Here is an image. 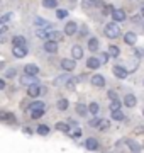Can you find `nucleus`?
<instances>
[{
	"mask_svg": "<svg viewBox=\"0 0 144 153\" xmlns=\"http://www.w3.org/2000/svg\"><path fill=\"white\" fill-rule=\"evenodd\" d=\"M104 31H105V36L107 38H110V39H115V38L120 36V27L117 26L115 22H109Z\"/></svg>",
	"mask_w": 144,
	"mask_h": 153,
	"instance_id": "1",
	"label": "nucleus"
},
{
	"mask_svg": "<svg viewBox=\"0 0 144 153\" xmlns=\"http://www.w3.org/2000/svg\"><path fill=\"white\" fill-rule=\"evenodd\" d=\"M41 92H43V90H41V85H39L37 82H36V83H31V85L27 87L29 97H37V95H39Z\"/></svg>",
	"mask_w": 144,
	"mask_h": 153,
	"instance_id": "2",
	"label": "nucleus"
},
{
	"mask_svg": "<svg viewBox=\"0 0 144 153\" xmlns=\"http://www.w3.org/2000/svg\"><path fill=\"white\" fill-rule=\"evenodd\" d=\"M12 53H14L15 58H24V56L27 55V46H14Z\"/></svg>",
	"mask_w": 144,
	"mask_h": 153,
	"instance_id": "3",
	"label": "nucleus"
},
{
	"mask_svg": "<svg viewBox=\"0 0 144 153\" xmlns=\"http://www.w3.org/2000/svg\"><path fill=\"white\" fill-rule=\"evenodd\" d=\"M112 19L115 22H124L126 21V12L122 10V9H114L112 12Z\"/></svg>",
	"mask_w": 144,
	"mask_h": 153,
	"instance_id": "4",
	"label": "nucleus"
},
{
	"mask_svg": "<svg viewBox=\"0 0 144 153\" xmlns=\"http://www.w3.org/2000/svg\"><path fill=\"white\" fill-rule=\"evenodd\" d=\"M36 76L37 75H29V73H26V75L21 76V83H22L24 87H29L31 83H36Z\"/></svg>",
	"mask_w": 144,
	"mask_h": 153,
	"instance_id": "5",
	"label": "nucleus"
},
{
	"mask_svg": "<svg viewBox=\"0 0 144 153\" xmlns=\"http://www.w3.org/2000/svg\"><path fill=\"white\" fill-rule=\"evenodd\" d=\"M44 49L48 53H56L58 51V41H53V39H48L44 43Z\"/></svg>",
	"mask_w": 144,
	"mask_h": 153,
	"instance_id": "6",
	"label": "nucleus"
},
{
	"mask_svg": "<svg viewBox=\"0 0 144 153\" xmlns=\"http://www.w3.org/2000/svg\"><path fill=\"white\" fill-rule=\"evenodd\" d=\"M78 31V26L75 24L73 21L66 22V26H65V34H68V36H73V34H76Z\"/></svg>",
	"mask_w": 144,
	"mask_h": 153,
	"instance_id": "7",
	"label": "nucleus"
},
{
	"mask_svg": "<svg viewBox=\"0 0 144 153\" xmlns=\"http://www.w3.org/2000/svg\"><path fill=\"white\" fill-rule=\"evenodd\" d=\"M92 85L97 87V88L104 87V85H105V78H104L102 75H93L92 76Z\"/></svg>",
	"mask_w": 144,
	"mask_h": 153,
	"instance_id": "8",
	"label": "nucleus"
},
{
	"mask_svg": "<svg viewBox=\"0 0 144 153\" xmlns=\"http://www.w3.org/2000/svg\"><path fill=\"white\" fill-rule=\"evenodd\" d=\"M75 66H76V63H75V60H63L61 61V68L66 71H73L75 70Z\"/></svg>",
	"mask_w": 144,
	"mask_h": 153,
	"instance_id": "9",
	"label": "nucleus"
},
{
	"mask_svg": "<svg viewBox=\"0 0 144 153\" xmlns=\"http://www.w3.org/2000/svg\"><path fill=\"white\" fill-rule=\"evenodd\" d=\"M100 65H102L100 58H95V56H92V58H88V60H87V66H88V68H92V70H97Z\"/></svg>",
	"mask_w": 144,
	"mask_h": 153,
	"instance_id": "10",
	"label": "nucleus"
},
{
	"mask_svg": "<svg viewBox=\"0 0 144 153\" xmlns=\"http://www.w3.org/2000/svg\"><path fill=\"white\" fill-rule=\"evenodd\" d=\"M136 102H137V99H136V95H132V94H127V95L124 97V105H126V107H134Z\"/></svg>",
	"mask_w": 144,
	"mask_h": 153,
	"instance_id": "11",
	"label": "nucleus"
},
{
	"mask_svg": "<svg viewBox=\"0 0 144 153\" xmlns=\"http://www.w3.org/2000/svg\"><path fill=\"white\" fill-rule=\"evenodd\" d=\"M114 75L117 76V78H126V76H127V70H126V68H124V66H114Z\"/></svg>",
	"mask_w": 144,
	"mask_h": 153,
	"instance_id": "12",
	"label": "nucleus"
},
{
	"mask_svg": "<svg viewBox=\"0 0 144 153\" xmlns=\"http://www.w3.org/2000/svg\"><path fill=\"white\" fill-rule=\"evenodd\" d=\"M85 146H87V150H97L98 148V140L97 138H88L85 141Z\"/></svg>",
	"mask_w": 144,
	"mask_h": 153,
	"instance_id": "13",
	"label": "nucleus"
},
{
	"mask_svg": "<svg viewBox=\"0 0 144 153\" xmlns=\"http://www.w3.org/2000/svg\"><path fill=\"white\" fill-rule=\"evenodd\" d=\"M71 55H73L75 60H82V58H83V48H82V46H73Z\"/></svg>",
	"mask_w": 144,
	"mask_h": 153,
	"instance_id": "14",
	"label": "nucleus"
},
{
	"mask_svg": "<svg viewBox=\"0 0 144 153\" xmlns=\"http://www.w3.org/2000/svg\"><path fill=\"white\" fill-rule=\"evenodd\" d=\"M124 41L127 44H136V41H137V36H136V33H126V36H124Z\"/></svg>",
	"mask_w": 144,
	"mask_h": 153,
	"instance_id": "15",
	"label": "nucleus"
},
{
	"mask_svg": "<svg viewBox=\"0 0 144 153\" xmlns=\"http://www.w3.org/2000/svg\"><path fill=\"white\" fill-rule=\"evenodd\" d=\"M12 44H14V46H27V41H26V38H22V36H14Z\"/></svg>",
	"mask_w": 144,
	"mask_h": 153,
	"instance_id": "16",
	"label": "nucleus"
},
{
	"mask_svg": "<svg viewBox=\"0 0 144 153\" xmlns=\"http://www.w3.org/2000/svg\"><path fill=\"white\" fill-rule=\"evenodd\" d=\"M70 78H71V76L68 75V73H66V75H63V76H58V78L54 80V85H56V87H61L63 83H68V82H70Z\"/></svg>",
	"mask_w": 144,
	"mask_h": 153,
	"instance_id": "17",
	"label": "nucleus"
},
{
	"mask_svg": "<svg viewBox=\"0 0 144 153\" xmlns=\"http://www.w3.org/2000/svg\"><path fill=\"white\" fill-rule=\"evenodd\" d=\"M97 128H98L100 131H105V129H109V128H110V121H109V119H98Z\"/></svg>",
	"mask_w": 144,
	"mask_h": 153,
	"instance_id": "18",
	"label": "nucleus"
},
{
	"mask_svg": "<svg viewBox=\"0 0 144 153\" xmlns=\"http://www.w3.org/2000/svg\"><path fill=\"white\" fill-rule=\"evenodd\" d=\"M34 24H36L37 27H51V24L48 21H44L43 17H36V19H34Z\"/></svg>",
	"mask_w": 144,
	"mask_h": 153,
	"instance_id": "19",
	"label": "nucleus"
},
{
	"mask_svg": "<svg viewBox=\"0 0 144 153\" xmlns=\"http://www.w3.org/2000/svg\"><path fill=\"white\" fill-rule=\"evenodd\" d=\"M24 71H26V73H29V75H37L39 68L36 65H26V66H24Z\"/></svg>",
	"mask_w": 144,
	"mask_h": 153,
	"instance_id": "20",
	"label": "nucleus"
},
{
	"mask_svg": "<svg viewBox=\"0 0 144 153\" xmlns=\"http://www.w3.org/2000/svg\"><path fill=\"white\" fill-rule=\"evenodd\" d=\"M36 131H37V134H41V136H48V134H49V126H46V124H39Z\"/></svg>",
	"mask_w": 144,
	"mask_h": 153,
	"instance_id": "21",
	"label": "nucleus"
},
{
	"mask_svg": "<svg viewBox=\"0 0 144 153\" xmlns=\"http://www.w3.org/2000/svg\"><path fill=\"white\" fill-rule=\"evenodd\" d=\"M36 109H44V102L43 100H36L29 104V111H36Z\"/></svg>",
	"mask_w": 144,
	"mask_h": 153,
	"instance_id": "22",
	"label": "nucleus"
},
{
	"mask_svg": "<svg viewBox=\"0 0 144 153\" xmlns=\"http://www.w3.org/2000/svg\"><path fill=\"white\" fill-rule=\"evenodd\" d=\"M76 112H78L80 116H87V114L90 112V109H88L85 104H76Z\"/></svg>",
	"mask_w": 144,
	"mask_h": 153,
	"instance_id": "23",
	"label": "nucleus"
},
{
	"mask_svg": "<svg viewBox=\"0 0 144 153\" xmlns=\"http://www.w3.org/2000/svg\"><path fill=\"white\" fill-rule=\"evenodd\" d=\"M0 119L2 121H9V123H15V117L14 116H10V112H0Z\"/></svg>",
	"mask_w": 144,
	"mask_h": 153,
	"instance_id": "24",
	"label": "nucleus"
},
{
	"mask_svg": "<svg viewBox=\"0 0 144 153\" xmlns=\"http://www.w3.org/2000/svg\"><path fill=\"white\" fill-rule=\"evenodd\" d=\"M56 129H58V131H63V133H70L71 131L70 126H68L66 123H56Z\"/></svg>",
	"mask_w": 144,
	"mask_h": 153,
	"instance_id": "25",
	"label": "nucleus"
},
{
	"mask_svg": "<svg viewBox=\"0 0 144 153\" xmlns=\"http://www.w3.org/2000/svg\"><path fill=\"white\" fill-rule=\"evenodd\" d=\"M88 49L90 51H97V49H98V39L97 38H92L88 41Z\"/></svg>",
	"mask_w": 144,
	"mask_h": 153,
	"instance_id": "26",
	"label": "nucleus"
},
{
	"mask_svg": "<svg viewBox=\"0 0 144 153\" xmlns=\"http://www.w3.org/2000/svg\"><path fill=\"white\" fill-rule=\"evenodd\" d=\"M124 100H119V99H112V102H110V111H117V109H120V105Z\"/></svg>",
	"mask_w": 144,
	"mask_h": 153,
	"instance_id": "27",
	"label": "nucleus"
},
{
	"mask_svg": "<svg viewBox=\"0 0 144 153\" xmlns=\"http://www.w3.org/2000/svg\"><path fill=\"white\" fill-rule=\"evenodd\" d=\"M68 105H70V102H68L66 99H60V100H58V109L60 111H66Z\"/></svg>",
	"mask_w": 144,
	"mask_h": 153,
	"instance_id": "28",
	"label": "nucleus"
},
{
	"mask_svg": "<svg viewBox=\"0 0 144 153\" xmlns=\"http://www.w3.org/2000/svg\"><path fill=\"white\" fill-rule=\"evenodd\" d=\"M107 53H109V55H110L112 58H117L120 51H119V48H117V46H109V49H107Z\"/></svg>",
	"mask_w": 144,
	"mask_h": 153,
	"instance_id": "29",
	"label": "nucleus"
},
{
	"mask_svg": "<svg viewBox=\"0 0 144 153\" xmlns=\"http://www.w3.org/2000/svg\"><path fill=\"white\" fill-rule=\"evenodd\" d=\"M44 116V109H36V111H31V117L32 119H39Z\"/></svg>",
	"mask_w": 144,
	"mask_h": 153,
	"instance_id": "30",
	"label": "nucleus"
},
{
	"mask_svg": "<svg viewBox=\"0 0 144 153\" xmlns=\"http://www.w3.org/2000/svg\"><path fill=\"white\" fill-rule=\"evenodd\" d=\"M56 5H58L56 0H43V7H46V9H54Z\"/></svg>",
	"mask_w": 144,
	"mask_h": 153,
	"instance_id": "31",
	"label": "nucleus"
},
{
	"mask_svg": "<svg viewBox=\"0 0 144 153\" xmlns=\"http://www.w3.org/2000/svg\"><path fill=\"white\" fill-rule=\"evenodd\" d=\"M48 39H53V41H60V39H61V34L58 33V31H53V29H49V36H48Z\"/></svg>",
	"mask_w": 144,
	"mask_h": 153,
	"instance_id": "32",
	"label": "nucleus"
},
{
	"mask_svg": "<svg viewBox=\"0 0 144 153\" xmlns=\"http://www.w3.org/2000/svg\"><path fill=\"white\" fill-rule=\"evenodd\" d=\"M112 117L115 121H122L124 119V112H122L120 109H117V111H112Z\"/></svg>",
	"mask_w": 144,
	"mask_h": 153,
	"instance_id": "33",
	"label": "nucleus"
},
{
	"mask_svg": "<svg viewBox=\"0 0 144 153\" xmlns=\"http://www.w3.org/2000/svg\"><path fill=\"white\" fill-rule=\"evenodd\" d=\"M14 17V12H7V14H4V16L0 17V22H9Z\"/></svg>",
	"mask_w": 144,
	"mask_h": 153,
	"instance_id": "34",
	"label": "nucleus"
},
{
	"mask_svg": "<svg viewBox=\"0 0 144 153\" xmlns=\"http://www.w3.org/2000/svg\"><path fill=\"white\" fill-rule=\"evenodd\" d=\"M88 109H90V114H97V112H98V104H97V102H92V104L88 105Z\"/></svg>",
	"mask_w": 144,
	"mask_h": 153,
	"instance_id": "35",
	"label": "nucleus"
},
{
	"mask_svg": "<svg viewBox=\"0 0 144 153\" xmlns=\"http://www.w3.org/2000/svg\"><path fill=\"white\" fill-rule=\"evenodd\" d=\"M88 4H92V5H95V7H104L105 4L104 2H100V0H87Z\"/></svg>",
	"mask_w": 144,
	"mask_h": 153,
	"instance_id": "36",
	"label": "nucleus"
},
{
	"mask_svg": "<svg viewBox=\"0 0 144 153\" xmlns=\"http://www.w3.org/2000/svg\"><path fill=\"white\" fill-rule=\"evenodd\" d=\"M15 75V68H9L5 71V78H12V76Z\"/></svg>",
	"mask_w": 144,
	"mask_h": 153,
	"instance_id": "37",
	"label": "nucleus"
},
{
	"mask_svg": "<svg viewBox=\"0 0 144 153\" xmlns=\"http://www.w3.org/2000/svg\"><path fill=\"white\" fill-rule=\"evenodd\" d=\"M56 16H58V19H65V17H68V10H58Z\"/></svg>",
	"mask_w": 144,
	"mask_h": 153,
	"instance_id": "38",
	"label": "nucleus"
},
{
	"mask_svg": "<svg viewBox=\"0 0 144 153\" xmlns=\"http://www.w3.org/2000/svg\"><path fill=\"white\" fill-rule=\"evenodd\" d=\"M109 58H110V55H109V53H104V55L100 56V61H102V63H107Z\"/></svg>",
	"mask_w": 144,
	"mask_h": 153,
	"instance_id": "39",
	"label": "nucleus"
},
{
	"mask_svg": "<svg viewBox=\"0 0 144 153\" xmlns=\"http://www.w3.org/2000/svg\"><path fill=\"white\" fill-rule=\"evenodd\" d=\"M65 87L70 88V90H73V88H75V80H73V78H70V82H68L66 85H65Z\"/></svg>",
	"mask_w": 144,
	"mask_h": 153,
	"instance_id": "40",
	"label": "nucleus"
},
{
	"mask_svg": "<svg viewBox=\"0 0 144 153\" xmlns=\"http://www.w3.org/2000/svg\"><path fill=\"white\" fill-rule=\"evenodd\" d=\"M109 12L112 14V12H114V7H112V5H107V4H105V7H104V14H109Z\"/></svg>",
	"mask_w": 144,
	"mask_h": 153,
	"instance_id": "41",
	"label": "nucleus"
},
{
	"mask_svg": "<svg viewBox=\"0 0 144 153\" xmlns=\"http://www.w3.org/2000/svg\"><path fill=\"white\" fill-rule=\"evenodd\" d=\"M68 134H71V136L76 138V136H80V134H82V129H73V131H70Z\"/></svg>",
	"mask_w": 144,
	"mask_h": 153,
	"instance_id": "42",
	"label": "nucleus"
},
{
	"mask_svg": "<svg viewBox=\"0 0 144 153\" xmlns=\"http://www.w3.org/2000/svg\"><path fill=\"white\" fill-rule=\"evenodd\" d=\"M0 33H2V34H5V33H7V26H5V22H2V26H0Z\"/></svg>",
	"mask_w": 144,
	"mask_h": 153,
	"instance_id": "43",
	"label": "nucleus"
},
{
	"mask_svg": "<svg viewBox=\"0 0 144 153\" xmlns=\"http://www.w3.org/2000/svg\"><path fill=\"white\" fill-rule=\"evenodd\" d=\"M97 124H98V119H97V117L90 121V126H95V128H97Z\"/></svg>",
	"mask_w": 144,
	"mask_h": 153,
	"instance_id": "44",
	"label": "nucleus"
},
{
	"mask_svg": "<svg viewBox=\"0 0 144 153\" xmlns=\"http://www.w3.org/2000/svg\"><path fill=\"white\" fill-rule=\"evenodd\" d=\"M0 88H5V80H4V78L0 80Z\"/></svg>",
	"mask_w": 144,
	"mask_h": 153,
	"instance_id": "45",
	"label": "nucleus"
},
{
	"mask_svg": "<svg viewBox=\"0 0 144 153\" xmlns=\"http://www.w3.org/2000/svg\"><path fill=\"white\" fill-rule=\"evenodd\" d=\"M80 34H82V36H87V27H85V26L82 27V33H80Z\"/></svg>",
	"mask_w": 144,
	"mask_h": 153,
	"instance_id": "46",
	"label": "nucleus"
},
{
	"mask_svg": "<svg viewBox=\"0 0 144 153\" xmlns=\"http://www.w3.org/2000/svg\"><path fill=\"white\" fill-rule=\"evenodd\" d=\"M109 97H110V99H117V95H115V92H109Z\"/></svg>",
	"mask_w": 144,
	"mask_h": 153,
	"instance_id": "47",
	"label": "nucleus"
},
{
	"mask_svg": "<svg viewBox=\"0 0 144 153\" xmlns=\"http://www.w3.org/2000/svg\"><path fill=\"white\" fill-rule=\"evenodd\" d=\"M22 131H24V133H26V134H31V133H32V131H31V129H29V128H24Z\"/></svg>",
	"mask_w": 144,
	"mask_h": 153,
	"instance_id": "48",
	"label": "nucleus"
},
{
	"mask_svg": "<svg viewBox=\"0 0 144 153\" xmlns=\"http://www.w3.org/2000/svg\"><path fill=\"white\" fill-rule=\"evenodd\" d=\"M141 14H143V17H144V7H143V10H141Z\"/></svg>",
	"mask_w": 144,
	"mask_h": 153,
	"instance_id": "49",
	"label": "nucleus"
},
{
	"mask_svg": "<svg viewBox=\"0 0 144 153\" xmlns=\"http://www.w3.org/2000/svg\"><path fill=\"white\" fill-rule=\"evenodd\" d=\"M143 114H144V111H143Z\"/></svg>",
	"mask_w": 144,
	"mask_h": 153,
	"instance_id": "50",
	"label": "nucleus"
}]
</instances>
